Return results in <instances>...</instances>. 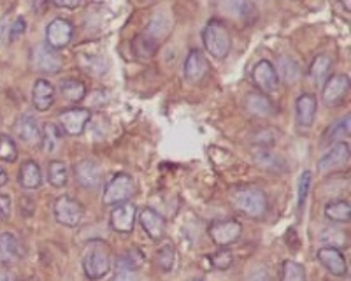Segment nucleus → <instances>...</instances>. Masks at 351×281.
<instances>
[{
	"label": "nucleus",
	"instance_id": "f257e3e1",
	"mask_svg": "<svg viewBox=\"0 0 351 281\" xmlns=\"http://www.w3.org/2000/svg\"><path fill=\"white\" fill-rule=\"evenodd\" d=\"M81 265L90 281L106 278L111 271V246L104 239H90L81 253Z\"/></svg>",
	"mask_w": 351,
	"mask_h": 281
},
{
	"label": "nucleus",
	"instance_id": "f03ea898",
	"mask_svg": "<svg viewBox=\"0 0 351 281\" xmlns=\"http://www.w3.org/2000/svg\"><path fill=\"white\" fill-rule=\"evenodd\" d=\"M232 202L241 213L246 215L247 218H253V220H260L269 211L267 195H265L263 190L256 188V186H243V188L234 190Z\"/></svg>",
	"mask_w": 351,
	"mask_h": 281
},
{
	"label": "nucleus",
	"instance_id": "7ed1b4c3",
	"mask_svg": "<svg viewBox=\"0 0 351 281\" xmlns=\"http://www.w3.org/2000/svg\"><path fill=\"white\" fill-rule=\"evenodd\" d=\"M202 42L213 58L223 60L232 49L230 30L221 20H209L202 30Z\"/></svg>",
	"mask_w": 351,
	"mask_h": 281
},
{
	"label": "nucleus",
	"instance_id": "20e7f679",
	"mask_svg": "<svg viewBox=\"0 0 351 281\" xmlns=\"http://www.w3.org/2000/svg\"><path fill=\"white\" fill-rule=\"evenodd\" d=\"M136 192V181L130 174L120 173L116 174L104 188V197H102V202L106 206H116L128 202L132 195Z\"/></svg>",
	"mask_w": 351,
	"mask_h": 281
},
{
	"label": "nucleus",
	"instance_id": "39448f33",
	"mask_svg": "<svg viewBox=\"0 0 351 281\" xmlns=\"http://www.w3.org/2000/svg\"><path fill=\"white\" fill-rule=\"evenodd\" d=\"M53 215L56 221L69 229H74L84 217V208L80 201L71 195H60L53 204Z\"/></svg>",
	"mask_w": 351,
	"mask_h": 281
},
{
	"label": "nucleus",
	"instance_id": "423d86ee",
	"mask_svg": "<svg viewBox=\"0 0 351 281\" xmlns=\"http://www.w3.org/2000/svg\"><path fill=\"white\" fill-rule=\"evenodd\" d=\"M208 234L216 246L227 248L228 245L239 239L241 234H243V225L237 220H219L209 225Z\"/></svg>",
	"mask_w": 351,
	"mask_h": 281
},
{
	"label": "nucleus",
	"instance_id": "0eeeda50",
	"mask_svg": "<svg viewBox=\"0 0 351 281\" xmlns=\"http://www.w3.org/2000/svg\"><path fill=\"white\" fill-rule=\"evenodd\" d=\"M322 86H324L322 88L324 104L334 108L346 99L348 92H350V76L348 74H332Z\"/></svg>",
	"mask_w": 351,
	"mask_h": 281
},
{
	"label": "nucleus",
	"instance_id": "6e6552de",
	"mask_svg": "<svg viewBox=\"0 0 351 281\" xmlns=\"http://www.w3.org/2000/svg\"><path fill=\"white\" fill-rule=\"evenodd\" d=\"M74 36V27L65 18H55L46 27V46L51 49H64L71 45Z\"/></svg>",
	"mask_w": 351,
	"mask_h": 281
},
{
	"label": "nucleus",
	"instance_id": "1a4fd4ad",
	"mask_svg": "<svg viewBox=\"0 0 351 281\" xmlns=\"http://www.w3.org/2000/svg\"><path fill=\"white\" fill-rule=\"evenodd\" d=\"M92 120V112L84 108H71L65 109L58 114V123L60 129L67 136H81L86 129L88 121Z\"/></svg>",
	"mask_w": 351,
	"mask_h": 281
},
{
	"label": "nucleus",
	"instance_id": "9d476101",
	"mask_svg": "<svg viewBox=\"0 0 351 281\" xmlns=\"http://www.w3.org/2000/svg\"><path fill=\"white\" fill-rule=\"evenodd\" d=\"M252 80L262 93H272L280 88V76L274 64L269 60H260L252 71Z\"/></svg>",
	"mask_w": 351,
	"mask_h": 281
},
{
	"label": "nucleus",
	"instance_id": "9b49d317",
	"mask_svg": "<svg viewBox=\"0 0 351 281\" xmlns=\"http://www.w3.org/2000/svg\"><path fill=\"white\" fill-rule=\"evenodd\" d=\"M137 208L132 202L116 204L109 215V225L111 229L118 234H130L136 227Z\"/></svg>",
	"mask_w": 351,
	"mask_h": 281
},
{
	"label": "nucleus",
	"instance_id": "f8f14e48",
	"mask_svg": "<svg viewBox=\"0 0 351 281\" xmlns=\"http://www.w3.org/2000/svg\"><path fill=\"white\" fill-rule=\"evenodd\" d=\"M32 65L37 73L58 74L62 69V58L49 46L40 45L32 53Z\"/></svg>",
	"mask_w": 351,
	"mask_h": 281
},
{
	"label": "nucleus",
	"instance_id": "ddd939ff",
	"mask_svg": "<svg viewBox=\"0 0 351 281\" xmlns=\"http://www.w3.org/2000/svg\"><path fill=\"white\" fill-rule=\"evenodd\" d=\"M209 62L200 49H190L184 60V80L188 83L197 84L209 74Z\"/></svg>",
	"mask_w": 351,
	"mask_h": 281
},
{
	"label": "nucleus",
	"instance_id": "4468645a",
	"mask_svg": "<svg viewBox=\"0 0 351 281\" xmlns=\"http://www.w3.org/2000/svg\"><path fill=\"white\" fill-rule=\"evenodd\" d=\"M316 257H318L319 264L324 265L325 269H327L332 276L343 278L348 274V262L339 248H334V246H324V248L318 249Z\"/></svg>",
	"mask_w": 351,
	"mask_h": 281
},
{
	"label": "nucleus",
	"instance_id": "2eb2a0df",
	"mask_svg": "<svg viewBox=\"0 0 351 281\" xmlns=\"http://www.w3.org/2000/svg\"><path fill=\"white\" fill-rule=\"evenodd\" d=\"M74 174H76L77 183L86 190H95L102 183V171H100L99 164L90 158L77 162L74 165Z\"/></svg>",
	"mask_w": 351,
	"mask_h": 281
},
{
	"label": "nucleus",
	"instance_id": "dca6fc26",
	"mask_svg": "<svg viewBox=\"0 0 351 281\" xmlns=\"http://www.w3.org/2000/svg\"><path fill=\"white\" fill-rule=\"evenodd\" d=\"M348 162H350V145H348L346 140L335 143L324 157L319 158L318 171L319 173H332L335 169L343 167Z\"/></svg>",
	"mask_w": 351,
	"mask_h": 281
},
{
	"label": "nucleus",
	"instance_id": "f3484780",
	"mask_svg": "<svg viewBox=\"0 0 351 281\" xmlns=\"http://www.w3.org/2000/svg\"><path fill=\"white\" fill-rule=\"evenodd\" d=\"M139 221L143 225L144 232L148 234L152 241H160L165 234V227H167V221L160 213H156L155 209L146 208L141 211Z\"/></svg>",
	"mask_w": 351,
	"mask_h": 281
},
{
	"label": "nucleus",
	"instance_id": "a211bd4d",
	"mask_svg": "<svg viewBox=\"0 0 351 281\" xmlns=\"http://www.w3.org/2000/svg\"><path fill=\"white\" fill-rule=\"evenodd\" d=\"M56 90L49 80L39 77L32 86V104L37 111H48L55 104Z\"/></svg>",
	"mask_w": 351,
	"mask_h": 281
},
{
	"label": "nucleus",
	"instance_id": "6ab92c4d",
	"mask_svg": "<svg viewBox=\"0 0 351 281\" xmlns=\"http://www.w3.org/2000/svg\"><path fill=\"white\" fill-rule=\"evenodd\" d=\"M316 111H318V101H316L315 95H311V93L299 95L295 102V114L300 127H304V129L313 127L316 120Z\"/></svg>",
	"mask_w": 351,
	"mask_h": 281
},
{
	"label": "nucleus",
	"instance_id": "aec40b11",
	"mask_svg": "<svg viewBox=\"0 0 351 281\" xmlns=\"http://www.w3.org/2000/svg\"><path fill=\"white\" fill-rule=\"evenodd\" d=\"M16 134L28 146H39L43 143V129L39 127V121L30 114L20 118L16 125Z\"/></svg>",
	"mask_w": 351,
	"mask_h": 281
},
{
	"label": "nucleus",
	"instance_id": "412c9836",
	"mask_svg": "<svg viewBox=\"0 0 351 281\" xmlns=\"http://www.w3.org/2000/svg\"><path fill=\"white\" fill-rule=\"evenodd\" d=\"M246 111L255 118H269L274 112V104L265 93L250 92L246 95Z\"/></svg>",
	"mask_w": 351,
	"mask_h": 281
},
{
	"label": "nucleus",
	"instance_id": "4be33fe9",
	"mask_svg": "<svg viewBox=\"0 0 351 281\" xmlns=\"http://www.w3.org/2000/svg\"><path fill=\"white\" fill-rule=\"evenodd\" d=\"M21 258L20 243H18L16 236L11 232L0 234V262L4 265L14 264Z\"/></svg>",
	"mask_w": 351,
	"mask_h": 281
},
{
	"label": "nucleus",
	"instance_id": "5701e85b",
	"mask_svg": "<svg viewBox=\"0 0 351 281\" xmlns=\"http://www.w3.org/2000/svg\"><path fill=\"white\" fill-rule=\"evenodd\" d=\"M20 186H23L25 190H36L43 185V171H40L39 164L36 160H27L21 164L20 169Z\"/></svg>",
	"mask_w": 351,
	"mask_h": 281
},
{
	"label": "nucleus",
	"instance_id": "b1692460",
	"mask_svg": "<svg viewBox=\"0 0 351 281\" xmlns=\"http://www.w3.org/2000/svg\"><path fill=\"white\" fill-rule=\"evenodd\" d=\"M58 90H60L65 101L72 102V104L84 101V97H86V86H84L83 81L76 80V77H67V80L62 81Z\"/></svg>",
	"mask_w": 351,
	"mask_h": 281
},
{
	"label": "nucleus",
	"instance_id": "393cba45",
	"mask_svg": "<svg viewBox=\"0 0 351 281\" xmlns=\"http://www.w3.org/2000/svg\"><path fill=\"white\" fill-rule=\"evenodd\" d=\"M325 217L334 223H350L351 206L348 201H332L325 206Z\"/></svg>",
	"mask_w": 351,
	"mask_h": 281
},
{
	"label": "nucleus",
	"instance_id": "a878e982",
	"mask_svg": "<svg viewBox=\"0 0 351 281\" xmlns=\"http://www.w3.org/2000/svg\"><path fill=\"white\" fill-rule=\"evenodd\" d=\"M330 69H332V58L328 55H318L313 60L311 69H309V74H311L313 81L316 84H324L325 81L330 76Z\"/></svg>",
	"mask_w": 351,
	"mask_h": 281
},
{
	"label": "nucleus",
	"instance_id": "bb28decb",
	"mask_svg": "<svg viewBox=\"0 0 351 281\" xmlns=\"http://www.w3.org/2000/svg\"><path fill=\"white\" fill-rule=\"evenodd\" d=\"M48 181L53 188H64L69 183V169L62 160H51L48 165Z\"/></svg>",
	"mask_w": 351,
	"mask_h": 281
},
{
	"label": "nucleus",
	"instance_id": "cd10ccee",
	"mask_svg": "<svg viewBox=\"0 0 351 281\" xmlns=\"http://www.w3.org/2000/svg\"><path fill=\"white\" fill-rule=\"evenodd\" d=\"M281 281H307L304 265L295 260H285L281 269Z\"/></svg>",
	"mask_w": 351,
	"mask_h": 281
},
{
	"label": "nucleus",
	"instance_id": "c85d7f7f",
	"mask_svg": "<svg viewBox=\"0 0 351 281\" xmlns=\"http://www.w3.org/2000/svg\"><path fill=\"white\" fill-rule=\"evenodd\" d=\"M255 160L260 167L267 169V171H283L285 169V162L278 155H272V153L263 148H260L255 153Z\"/></svg>",
	"mask_w": 351,
	"mask_h": 281
},
{
	"label": "nucleus",
	"instance_id": "c756f323",
	"mask_svg": "<svg viewBox=\"0 0 351 281\" xmlns=\"http://www.w3.org/2000/svg\"><path fill=\"white\" fill-rule=\"evenodd\" d=\"M62 139V130L56 127L55 123H46L43 129V143L40 145L44 146V149L48 153L55 151L58 143Z\"/></svg>",
	"mask_w": 351,
	"mask_h": 281
},
{
	"label": "nucleus",
	"instance_id": "7c9ffc66",
	"mask_svg": "<svg viewBox=\"0 0 351 281\" xmlns=\"http://www.w3.org/2000/svg\"><path fill=\"white\" fill-rule=\"evenodd\" d=\"M18 160V148L16 143L8 136V134H0V162L12 164Z\"/></svg>",
	"mask_w": 351,
	"mask_h": 281
},
{
	"label": "nucleus",
	"instance_id": "2f4dec72",
	"mask_svg": "<svg viewBox=\"0 0 351 281\" xmlns=\"http://www.w3.org/2000/svg\"><path fill=\"white\" fill-rule=\"evenodd\" d=\"M276 71H278V76H281L288 83H291V81H295L299 77V65L290 56L280 58V67L276 69Z\"/></svg>",
	"mask_w": 351,
	"mask_h": 281
},
{
	"label": "nucleus",
	"instance_id": "473e14b6",
	"mask_svg": "<svg viewBox=\"0 0 351 281\" xmlns=\"http://www.w3.org/2000/svg\"><path fill=\"white\" fill-rule=\"evenodd\" d=\"M174 248H172L171 245L162 246V248L156 252V265H158V269L164 271V273H169V271L174 267Z\"/></svg>",
	"mask_w": 351,
	"mask_h": 281
},
{
	"label": "nucleus",
	"instance_id": "72a5a7b5",
	"mask_svg": "<svg viewBox=\"0 0 351 281\" xmlns=\"http://www.w3.org/2000/svg\"><path fill=\"white\" fill-rule=\"evenodd\" d=\"M319 241L325 243L327 246H334V248H339V246L346 245V234L343 230L335 229V227H328L322 232L319 236Z\"/></svg>",
	"mask_w": 351,
	"mask_h": 281
},
{
	"label": "nucleus",
	"instance_id": "f704fd0d",
	"mask_svg": "<svg viewBox=\"0 0 351 281\" xmlns=\"http://www.w3.org/2000/svg\"><path fill=\"white\" fill-rule=\"evenodd\" d=\"M350 121H351L350 114L341 118L339 121H335V123L330 127V132H328L330 139L337 140V143H343L344 139H348V137H350Z\"/></svg>",
	"mask_w": 351,
	"mask_h": 281
},
{
	"label": "nucleus",
	"instance_id": "c9c22d12",
	"mask_svg": "<svg viewBox=\"0 0 351 281\" xmlns=\"http://www.w3.org/2000/svg\"><path fill=\"white\" fill-rule=\"evenodd\" d=\"M313 183V173L311 171H304L299 178V188H297V197H299V209L302 211L306 206L307 195H309V188Z\"/></svg>",
	"mask_w": 351,
	"mask_h": 281
},
{
	"label": "nucleus",
	"instance_id": "e433bc0d",
	"mask_svg": "<svg viewBox=\"0 0 351 281\" xmlns=\"http://www.w3.org/2000/svg\"><path fill=\"white\" fill-rule=\"evenodd\" d=\"M209 260H211L213 267H216V269L227 271L228 267L232 265V262H234V255H232L230 249L223 248V249H218L215 255H211V257H209Z\"/></svg>",
	"mask_w": 351,
	"mask_h": 281
},
{
	"label": "nucleus",
	"instance_id": "4c0bfd02",
	"mask_svg": "<svg viewBox=\"0 0 351 281\" xmlns=\"http://www.w3.org/2000/svg\"><path fill=\"white\" fill-rule=\"evenodd\" d=\"M25 28H27V21H25L23 18H16L14 23L11 25V28H9V40L14 42V40L21 39L25 34Z\"/></svg>",
	"mask_w": 351,
	"mask_h": 281
},
{
	"label": "nucleus",
	"instance_id": "58836bf2",
	"mask_svg": "<svg viewBox=\"0 0 351 281\" xmlns=\"http://www.w3.org/2000/svg\"><path fill=\"white\" fill-rule=\"evenodd\" d=\"M112 281H137L136 271L128 269V267H125V265L116 264V274Z\"/></svg>",
	"mask_w": 351,
	"mask_h": 281
},
{
	"label": "nucleus",
	"instance_id": "ea45409f",
	"mask_svg": "<svg viewBox=\"0 0 351 281\" xmlns=\"http://www.w3.org/2000/svg\"><path fill=\"white\" fill-rule=\"evenodd\" d=\"M11 197L0 193V220H8L11 217Z\"/></svg>",
	"mask_w": 351,
	"mask_h": 281
},
{
	"label": "nucleus",
	"instance_id": "a19ab883",
	"mask_svg": "<svg viewBox=\"0 0 351 281\" xmlns=\"http://www.w3.org/2000/svg\"><path fill=\"white\" fill-rule=\"evenodd\" d=\"M247 281H271V273L265 267H258L247 278Z\"/></svg>",
	"mask_w": 351,
	"mask_h": 281
},
{
	"label": "nucleus",
	"instance_id": "79ce46f5",
	"mask_svg": "<svg viewBox=\"0 0 351 281\" xmlns=\"http://www.w3.org/2000/svg\"><path fill=\"white\" fill-rule=\"evenodd\" d=\"M51 4L60 9H77L81 5V0H51Z\"/></svg>",
	"mask_w": 351,
	"mask_h": 281
},
{
	"label": "nucleus",
	"instance_id": "37998d69",
	"mask_svg": "<svg viewBox=\"0 0 351 281\" xmlns=\"http://www.w3.org/2000/svg\"><path fill=\"white\" fill-rule=\"evenodd\" d=\"M8 181H9V178H8V173H5L4 169L0 167V188H2V186H5V185H8Z\"/></svg>",
	"mask_w": 351,
	"mask_h": 281
},
{
	"label": "nucleus",
	"instance_id": "c03bdc74",
	"mask_svg": "<svg viewBox=\"0 0 351 281\" xmlns=\"http://www.w3.org/2000/svg\"><path fill=\"white\" fill-rule=\"evenodd\" d=\"M341 4H343V8L346 9V12L351 11V0H339Z\"/></svg>",
	"mask_w": 351,
	"mask_h": 281
},
{
	"label": "nucleus",
	"instance_id": "a18cd8bd",
	"mask_svg": "<svg viewBox=\"0 0 351 281\" xmlns=\"http://www.w3.org/2000/svg\"><path fill=\"white\" fill-rule=\"evenodd\" d=\"M195 281H200V280H195Z\"/></svg>",
	"mask_w": 351,
	"mask_h": 281
}]
</instances>
